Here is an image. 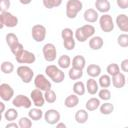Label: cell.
Returning a JSON list of instances; mask_svg holds the SVG:
<instances>
[{
	"label": "cell",
	"instance_id": "obj_1",
	"mask_svg": "<svg viewBox=\"0 0 128 128\" xmlns=\"http://www.w3.org/2000/svg\"><path fill=\"white\" fill-rule=\"evenodd\" d=\"M46 76L56 84H60L65 80V73L58 65L49 64L45 67Z\"/></svg>",
	"mask_w": 128,
	"mask_h": 128
},
{
	"label": "cell",
	"instance_id": "obj_2",
	"mask_svg": "<svg viewBox=\"0 0 128 128\" xmlns=\"http://www.w3.org/2000/svg\"><path fill=\"white\" fill-rule=\"evenodd\" d=\"M95 34V27L91 24H85L81 27H78L74 31V37L77 41L83 43L89 40Z\"/></svg>",
	"mask_w": 128,
	"mask_h": 128
},
{
	"label": "cell",
	"instance_id": "obj_3",
	"mask_svg": "<svg viewBox=\"0 0 128 128\" xmlns=\"http://www.w3.org/2000/svg\"><path fill=\"white\" fill-rule=\"evenodd\" d=\"M83 3L81 0H68L65 6V14L68 19H74L82 10Z\"/></svg>",
	"mask_w": 128,
	"mask_h": 128
},
{
	"label": "cell",
	"instance_id": "obj_4",
	"mask_svg": "<svg viewBox=\"0 0 128 128\" xmlns=\"http://www.w3.org/2000/svg\"><path fill=\"white\" fill-rule=\"evenodd\" d=\"M16 74L21 79V81L25 84H28L34 80V71L28 65H20L16 69Z\"/></svg>",
	"mask_w": 128,
	"mask_h": 128
},
{
	"label": "cell",
	"instance_id": "obj_5",
	"mask_svg": "<svg viewBox=\"0 0 128 128\" xmlns=\"http://www.w3.org/2000/svg\"><path fill=\"white\" fill-rule=\"evenodd\" d=\"M18 17L12 14L9 11H4L0 13V24L1 28L8 27V28H14L18 25Z\"/></svg>",
	"mask_w": 128,
	"mask_h": 128
},
{
	"label": "cell",
	"instance_id": "obj_6",
	"mask_svg": "<svg viewBox=\"0 0 128 128\" xmlns=\"http://www.w3.org/2000/svg\"><path fill=\"white\" fill-rule=\"evenodd\" d=\"M99 26H100V29L105 32V33H109V32H112L114 27H115V23H114V20L112 18V16L108 13H105V14H102L100 17H99Z\"/></svg>",
	"mask_w": 128,
	"mask_h": 128
},
{
	"label": "cell",
	"instance_id": "obj_7",
	"mask_svg": "<svg viewBox=\"0 0 128 128\" xmlns=\"http://www.w3.org/2000/svg\"><path fill=\"white\" fill-rule=\"evenodd\" d=\"M33 82H34L35 88H38L43 92L49 89H52V83L49 80V78L46 76V74H37L34 77Z\"/></svg>",
	"mask_w": 128,
	"mask_h": 128
},
{
	"label": "cell",
	"instance_id": "obj_8",
	"mask_svg": "<svg viewBox=\"0 0 128 128\" xmlns=\"http://www.w3.org/2000/svg\"><path fill=\"white\" fill-rule=\"evenodd\" d=\"M31 35H32V38L35 42H37V43L43 42L46 38V35H47V29L42 24H35L32 26Z\"/></svg>",
	"mask_w": 128,
	"mask_h": 128
},
{
	"label": "cell",
	"instance_id": "obj_9",
	"mask_svg": "<svg viewBox=\"0 0 128 128\" xmlns=\"http://www.w3.org/2000/svg\"><path fill=\"white\" fill-rule=\"evenodd\" d=\"M32 100L28 96L24 94H18L14 96L12 99V105L16 108H25V109H30L32 107Z\"/></svg>",
	"mask_w": 128,
	"mask_h": 128
},
{
	"label": "cell",
	"instance_id": "obj_10",
	"mask_svg": "<svg viewBox=\"0 0 128 128\" xmlns=\"http://www.w3.org/2000/svg\"><path fill=\"white\" fill-rule=\"evenodd\" d=\"M42 54L47 62H53L57 57V49L53 43H46L42 47Z\"/></svg>",
	"mask_w": 128,
	"mask_h": 128
},
{
	"label": "cell",
	"instance_id": "obj_11",
	"mask_svg": "<svg viewBox=\"0 0 128 128\" xmlns=\"http://www.w3.org/2000/svg\"><path fill=\"white\" fill-rule=\"evenodd\" d=\"M30 98L33 102V105L36 107H43L45 104V97H44V92L38 88L33 89L30 92Z\"/></svg>",
	"mask_w": 128,
	"mask_h": 128
},
{
	"label": "cell",
	"instance_id": "obj_12",
	"mask_svg": "<svg viewBox=\"0 0 128 128\" xmlns=\"http://www.w3.org/2000/svg\"><path fill=\"white\" fill-rule=\"evenodd\" d=\"M15 59H16V62H18L19 64L26 65V64H33L36 61V56L33 52L24 49L20 55L15 57Z\"/></svg>",
	"mask_w": 128,
	"mask_h": 128
},
{
	"label": "cell",
	"instance_id": "obj_13",
	"mask_svg": "<svg viewBox=\"0 0 128 128\" xmlns=\"http://www.w3.org/2000/svg\"><path fill=\"white\" fill-rule=\"evenodd\" d=\"M0 98L5 102H8L14 98V89L11 85L8 83L0 84Z\"/></svg>",
	"mask_w": 128,
	"mask_h": 128
},
{
	"label": "cell",
	"instance_id": "obj_14",
	"mask_svg": "<svg viewBox=\"0 0 128 128\" xmlns=\"http://www.w3.org/2000/svg\"><path fill=\"white\" fill-rule=\"evenodd\" d=\"M61 119V115L56 109H48L44 112V120L49 125H56Z\"/></svg>",
	"mask_w": 128,
	"mask_h": 128
},
{
	"label": "cell",
	"instance_id": "obj_15",
	"mask_svg": "<svg viewBox=\"0 0 128 128\" xmlns=\"http://www.w3.org/2000/svg\"><path fill=\"white\" fill-rule=\"evenodd\" d=\"M115 24L118 27V29L124 33L128 32V16L124 13H120L116 16Z\"/></svg>",
	"mask_w": 128,
	"mask_h": 128
},
{
	"label": "cell",
	"instance_id": "obj_16",
	"mask_svg": "<svg viewBox=\"0 0 128 128\" xmlns=\"http://www.w3.org/2000/svg\"><path fill=\"white\" fill-rule=\"evenodd\" d=\"M99 12L94 8H88L84 11L83 18L87 23H95L99 20Z\"/></svg>",
	"mask_w": 128,
	"mask_h": 128
},
{
	"label": "cell",
	"instance_id": "obj_17",
	"mask_svg": "<svg viewBox=\"0 0 128 128\" xmlns=\"http://www.w3.org/2000/svg\"><path fill=\"white\" fill-rule=\"evenodd\" d=\"M127 83V78L125 77L123 72H119L118 74H116L115 76L112 77V85L115 88H123Z\"/></svg>",
	"mask_w": 128,
	"mask_h": 128
},
{
	"label": "cell",
	"instance_id": "obj_18",
	"mask_svg": "<svg viewBox=\"0 0 128 128\" xmlns=\"http://www.w3.org/2000/svg\"><path fill=\"white\" fill-rule=\"evenodd\" d=\"M86 91L90 94V95H95L96 93H98L99 91V84H98V81L95 79V78H92L90 77L87 81H86Z\"/></svg>",
	"mask_w": 128,
	"mask_h": 128
},
{
	"label": "cell",
	"instance_id": "obj_19",
	"mask_svg": "<svg viewBox=\"0 0 128 128\" xmlns=\"http://www.w3.org/2000/svg\"><path fill=\"white\" fill-rule=\"evenodd\" d=\"M94 6H95L96 10L102 14L108 13L111 9V4H110L109 0H96L94 3Z\"/></svg>",
	"mask_w": 128,
	"mask_h": 128
},
{
	"label": "cell",
	"instance_id": "obj_20",
	"mask_svg": "<svg viewBox=\"0 0 128 128\" xmlns=\"http://www.w3.org/2000/svg\"><path fill=\"white\" fill-rule=\"evenodd\" d=\"M88 44H89V47L92 50H100L104 45V40L101 36L94 35L89 39Z\"/></svg>",
	"mask_w": 128,
	"mask_h": 128
},
{
	"label": "cell",
	"instance_id": "obj_21",
	"mask_svg": "<svg viewBox=\"0 0 128 128\" xmlns=\"http://www.w3.org/2000/svg\"><path fill=\"white\" fill-rule=\"evenodd\" d=\"M88 118H89V114H88V110H86V109H79L75 112L74 119L78 124L86 123Z\"/></svg>",
	"mask_w": 128,
	"mask_h": 128
},
{
	"label": "cell",
	"instance_id": "obj_22",
	"mask_svg": "<svg viewBox=\"0 0 128 128\" xmlns=\"http://www.w3.org/2000/svg\"><path fill=\"white\" fill-rule=\"evenodd\" d=\"M28 116L33 120V121H39L42 118H44V112L42 111L41 107H34L30 108L28 111Z\"/></svg>",
	"mask_w": 128,
	"mask_h": 128
},
{
	"label": "cell",
	"instance_id": "obj_23",
	"mask_svg": "<svg viewBox=\"0 0 128 128\" xmlns=\"http://www.w3.org/2000/svg\"><path fill=\"white\" fill-rule=\"evenodd\" d=\"M86 73L89 77L97 78L101 75V67L97 64H89L86 67Z\"/></svg>",
	"mask_w": 128,
	"mask_h": 128
},
{
	"label": "cell",
	"instance_id": "obj_24",
	"mask_svg": "<svg viewBox=\"0 0 128 128\" xmlns=\"http://www.w3.org/2000/svg\"><path fill=\"white\" fill-rule=\"evenodd\" d=\"M79 104V96L75 93L68 95L64 100V105L67 108H74Z\"/></svg>",
	"mask_w": 128,
	"mask_h": 128
},
{
	"label": "cell",
	"instance_id": "obj_25",
	"mask_svg": "<svg viewBox=\"0 0 128 128\" xmlns=\"http://www.w3.org/2000/svg\"><path fill=\"white\" fill-rule=\"evenodd\" d=\"M101 105L100 99L96 98V97H91L90 99H88L85 103V109L88 111H95L97 109H99Z\"/></svg>",
	"mask_w": 128,
	"mask_h": 128
},
{
	"label": "cell",
	"instance_id": "obj_26",
	"mask_svg": "<svg viewBox=\"0 0 128 128\" xmlns=\"http://www.w3.org/2000/svg\"><path fill=\"white\" fill-rule=\"evenodd\" d=\"M71 63H72V60H71L70 56L67 55V54L61 55V56L58 58V60H57V65H58L61 69H63V70H64V69H69L70 66H71Z\"/></svg>",
	"mask_w": 128,
	"mask_h": 128
},
{
	"label": "cell",
	"instance_id": "obj_27",
	"mask_svg": "<svg viewBox=\"0 0 128 128\" xmlns=\"http://www.w3.org/2000/svg\"><path fill=\"white\" fill-rule=\"evenodd\" d=\"M5 40H6V43H7L8 47L10 48V50L13 49L14 47H16V46L20 43L18 36H17L16 34L12 33V32L6 34V36H5Z\"/></svg>",
	"mask_w": 128,
	"mask_h": 128
},
{
	"label": "cell",
	"instance_id": "obj_28",
	"mask_svg": "<svg viewBox=\"0 0 128 128\" xmlns=\"http://www.w3.org/2000/svg\"><path fill=\"white\" fill-rule=\"evenodd\" d=\"M71 65L73 67H76L79 69H84L86 67V59L82 55H76L73 57Z\"/></svg>",
	"mask_w": 128,
	"mask_h": 128
},
{
	"label": "cell",
	"instance_id": "obj_29",
	"mask_svg": "<svg viewBox=\"0 0 128 128\" xmlns=\"http://www.w3.org/2000/svg\"><path fill=\"white\" fill-rule=\"evenodd\" d=\"M83 76V69H79V68H76V67H71L69 68V71H68V77L71 79V80H79L81 79Z\"/></svg>",
	"mask_w": 128,
	"mask_h": 128
},
{
	"label": "cell",
	"instance_id": "obj_30",
	"mask_svg": "<svg viewBox=\"0 0 128 128\" xmlns=\"http://www.w3.org/2000/svg\"><path fill=\"white\" fill-rule=\"evenodd\" d=\"M73 93L77 94L78 96H83L86 92V85L84 84V82L80 81V80H77L74 84H73Z\"/></svg>",
	"mask_w": 128,
	"mask_h": 128
},
{
	"label": "cell",
	"instance_id": "obj_31",
	"mask_svg": "<svg viewBox=\"0 0 128 128\" xmlns=\"http://www.w3.org/2000/svg\"><path fill=\"white\" fill-rule=\"evenodd\" d=\"M3 117H4V119L7 120L8 122L16 120V119L18 118V111H17L16 107L8 108V109L3 113Z\"/></svg>",
	"mask_w": 128,
	"mask_h": 128
},
{
	"label": "cell",
	"instance_id": "obj_32",
	"mask_svg": "<svg viewBox=\"0 0 128 128\" xmlns=\"http://www.w3.org/2000/svg\"><path fill=\"white\" fill-rule=\"evenodd\" d=\"M98 84L101 88H108L112 84V77L109 74L100 75L98 78Z\"/></svg>",
	"mask_w": 128,
	"mask_h": 128
},
{
	"label": "cell",
	"instance_id": "obj_33",
	"mask_svg": "<svg viewBox=\"0 0 128 128\" xmlns=\"http://www.w3.org/2000/svg\"><path fill=\"white\" fill-rule=\"evenodd\" d=\"M99 111L102 115H110L114 111V105L109 101H104V103L100 105Z\"/></svg>",
	"mask_w": 128,
	"mask_h": 128
},
{
	"label": "cell",
	"instance_id": "obj_34",
	"mask_svg": "<svg viewBox=\"0 0 128 128\" xmlns=\"http://www.w3.org/2000/svg\"><path fill=\"white\" fill-rule=\"evenodd\" d=\"M44 97H45V101L49 104H53L57 100V95H56L55 91L52 90V89H49V90L45 91L44 92Z\"/></svg>",
	"mask_w": 128,
	"mask_h": 128
},
{
	"label": "cell",
	"instance_id": "obj_35",
	"mask_svg": "<svg viewBox=\"0 0 128 128\" xmlns=\"http://www.w3.org/2000/svg\"><path fill=\"white\" fill-rule=\"evenodd\" d=\"M112 95L108 88H101L98 91V98L102 101H109L111 99Z\"/></svg>",
	"mask_w": 128,
	"mask_h": 128
},
{
	"label": "cell",
	"instance_id": "obj_36",
	"mask_svg": "<svg viewBox=\"0 0 128 128\" xmlns=\"http://www.w3.org/2000/svg\"><path fill=\"white\" fill-rule=\"evenodd\" d=\"M14 64L10 61H3L1 63V71L4 74H11L14 71Z\"/></svg>",
	"mask_w": 128,
	"mask_h": 128
},
{
	"label": "cell",
	"instance_id": "obj_37",
	"mask_svg": "<svg viewBox=\"0 0 128 128\" xmlns=\"http://www.w3.org/2000/svg\"><path fill=\"white\" fill-rule=\"evenodd\" d=\"M42 4L47 9H53L59 7L62 4V0H42Z\"/></svg>",
	"mask_w": 128,
	"mask_h": 128
},
{
	"label": "cell",
	"instance_id": "obj_38",
	"mask_svg": "<svg viewBox=\"0 0 128 128\" xmlns=\"http://www.w3.org/2000/svg\"><path fill=\"white\" fill-rule=\"evenodd\" d=\"M106 72L107 74H109L111 77L115 76L116 74H118L120 72V66L117 64V63H111L107 66L106 68Z\"/></svg>",
	"mask_w": 128,
	"mask_h": 128
},
{
	"label": "cell",
	"instance_id": "obj_39",
	"mask_svg": "<svg viewBox=\"0 0 128 128\" xmlns=\"http://www.w3.org/2000/svg\"><path fill=\"white\" fill-rule=\"evenodd\" d=\"M117 44L122 48L128 47V33H122V34L118 35Z\"/></svg>",
	"mask_w": 128,
	"mask_h": 128
},
{
	"label": "cell",
	"instance_id": "obj_40",
	"mask_svg": "<svg viewBox=\"0 0 128 128\" xmlns=\"http://www.w3.org/2000/svg\"><path fill=\"white\" fill-rule=\"evenodd\" d=\"M18 124L20 128H30L32 127V119L27 116V117H21L18 120Z\"/></svg>",
	"mask_w": 128,
	"mask_h": 128
},
{
	"label": "cell",
	"instance_id": "obj_41",
	"mask_svg": "<svg viewBox=\"0 0 128 128\" xmlns=\"http://www.w3.org/2000/svg\"><path fill=\"white\" fill-rule=\"evenodd\" d=\"M63 46L68 51L74 50V48L76 46V39H75V37L69 38V39H66V40H63Z\"/></svg>",
	"mask_w": 128,
	"mask_h": 128
},
{
	"label": "cell",
	"instance_id": "obj_42",
	"mask_svg": "<svg viewBox=\"0 0 128 128\" xmlns=\"http://www.w3.org/2000/svg\"><path fill=\"white\" fill-rule=\"evenodd\" d=\"M73 37H74V31L71 28H64L61 30V38L63 40L73 38Z\"/></svg>",
	"mask_w": 128,
	"mask_h": 128
},
{
	"label": "cell",
	"instance_id": "obj_43",
	"mask_svg": "<svg viewBox=\"0 0 128 128\" xmlns=\"http://www.w3.org/2000/svg\"><path fill=\"white\" fill-rule=\"evenodd\" d=\"M23 50H24V46H23V44H22V43H19L16 47H14L13 49H11L10 51H11V53H12L15 57H17L18 55H20V54L23 52Z\"/></svg>",
	"mask_w": 128,
	"mask_h": 128
},
{
	"label": "cell",
	"instance_id": "obj_44",
	"mask_svg": "<svg viewBox=\"0 0 128 128\" xmlns=\"http://www.w3.org/2000/svg\"><path fill=\"white\" fill-rule=\"evenodd\" d=\"M11 2L10 0H0V11L4 12V11H8V9L10 8Z\"/></svg>",
	"mask_w": 128,
	"mask_h": 128
},
{
	"label": "cell",
	"instance_id": "obj_45",
	"mask_svg": "<svg viewBox=\"0 0 128 128\" xmlns=\"http://www.w3.org/2000/svg\"><path fill=\"white\" fill-rule=\"evenodd\" d=\"M116 4L120 9L128 8V0H116Z\"/></svg>",
	"mask_w": 128,
	"mask_h": 128
},
{
	"label": "cell",
	"instance_id": "obj_46",
	"mask_svg": "<svg viewBox=\"0 0 128 128\" xmlns=\"http://www.w3.org/2000/svg\"><path fill=\"white\" fill-rule=\"evenodd\" d=\"M120 69L122 72H126L128 73V58L127 59H123L120 63Z\"/></svg>",
	"mask_w": 128,
	"mask_h": 128
},
{
	"label": "cell",
	"instance_id": "obj_47",
	"mask_svg": "<svg viewBox=\"0 0 128 128\" xmlns=\"http://www.w3.org/2000/svg\"><path fill=\"white\" fill-rule=\"evenodd\" d=\"M5 128H20V127H19V124L18 123L14 122V121H10V122H8L6 124Z\"/></svg>",
	"mask_w": 128,
	"mask_h": 128
},
{
	"label": "cell",
	"instance_id": "obj_48",
	"mask_svg": "<svg viewBox=\"0 0 128 128\" xmlns=\"http://www.w3.org/2000/svg\"><path fill=\"white\" fill-rule=\"evenodd\" d=\"M0 107H1V110H0V113H4L5 112V104H4V101L2 100L1 102H0Z\"/></svg>",
	"mask_w": 128,
	"mask_h": 128
},
{
	"label": "cell",
	"instance_id": "obj_49",
	"mask_svg": "<svg viewBox=\"0 0 128 128\" xmlns=\"http://www.w3.org/2000/svg\"><path fill=\"white\" fill-rule=\"evenodd\" d=\"M56 127H57V128H66L67 126H66V124H65V123H63V122H60V121H59V122L56 124Z\"/></svg>",
	"mask_w": 128,
	"mask_h": 128
},
{
	"label": "cell",
	"instance_id": "obj_50",
	"mask_svg": "<svg viewBox=\"0 0 128 128\" xmlns=\"http://www.w3.org/2000/svg\"><path fill=\"white\" fill-rule=\"evenodd\" d=\"M19 2L22 4V5H28L32 2V0H19Z\"/></svg>",
	"mask_w": 128,
	"mask_h": 128
},
{
	"label": "cell",
	"instance_id": "obj_51",
	"mask_svg": "<svg viewBox=\"0 0 128 128\" xmlns=\"http://www.w3.org/2000/svg\"><path fill=\"white\" fill-rule=\"evenodd\" d=\"M127 84H128V77H127Z\"/></svg>",
	"mask_w": 128,
	"mask_h": 128
}]
</instances>
